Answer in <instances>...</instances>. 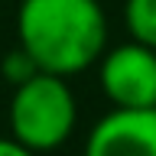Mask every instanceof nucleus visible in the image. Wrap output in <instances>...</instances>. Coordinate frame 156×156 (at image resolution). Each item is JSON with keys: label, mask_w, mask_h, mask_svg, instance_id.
I'll list each match as a JSON object with an SVG mask.
<instances>
[{"label": "nucleus", "mask_w": 156, "mask_h": 156, "mask_svg": "<svg viewBox=\"0 0 156 156\" xmlns=\"http://www.w3.org/2000/svg\"><path fill=\"white\" fill-rule=\"evenodd\" d=\"M16 42L39 72L72 78L107 49V16L98 0H20Z\"/></svg>", "instance_id": "f257e3e1"}, {"label": "nucleus", "mask_w": 156, "mask_h": 156, "mask_svg": "<svg viewBox=\"0 0 156 156\" xmlns=\"http://www.w3.org/2000/svg\"><path fill=\"white\" fill-rule=\"evenodd\" d=\"M10 136L33 153H49L72 140L78 124V104L68 78L39 72L13 88L10 98Z\"/></svg>", "instance_id": "f03ea898"}, {"label": "nucleus", "mask_w": 156, "mask_h": 156, "mask_svg": "<svg viewBox=\"0 0 156 156\" xmlns=\"http://www.w3.org/2000/svg\"><path fill=\"white\" fill-rule=\"evenodd\" d=\"M98 81L114 107H156V49L146 42H120L98 58Z\"/></svg>", "instance_id": "7ed1b4c3"}, {"label": "nucleus", "mask_w": 156, "mask_h": 156, "mask_svg": "<svg viewBox=\"0 0 156 156\" xmlns=\"http://www.w3.org/2000/svg\"><path fill=\"white\" fill-rule=\"evenodd\" d=\"M85 156H156V107H111L91 127Z\"/></svg>", "instance_id": "20e7f679"}, {"label": "nucleus", "mask_w": 156, "mask_h": 156, "mask_svg": "<svg viewBox=\"0 0 156 156\" xmlns=\"http://www.w3.org/2000/svg\"><path fill=\"white\" fill-rule=\"evenodd\" d=\"M124 23L130 29V39L156 49V0H127Z\"/></svg>", "instance_id": "39448f33"}, {"label": "nucleus", "mask_w": 156, "mask_h": 156, "mask_svg": "<svg viewBox=\"0 0 156 156\" xmlns=\"http://www.w3.org/2000/svg\"><path fill=\"white\" fill-rule=\"evenodd\" d=\"M0 75L7 78L13 88H16V85H23V81H29L33 75H39V65L33 62V55H29L26 49L16 42L7 55L0 58Z\"/></svg>", "instance_id": "423d86ee"}, {"label": "nucleus", "mask_w": 156, "mask_h": 156, "mask_svg": "<svg viewBox=\"0 0 156 156\" xmlns=\"http://www.w3.org/2000/svg\"><path fill=\"white\" fill-rule=\"evenodd\" d=\"M0 156H36L29 146H23L13 136H0Z\"/></svg>", "instance_id": "0eeeda50"}]
</instances>
